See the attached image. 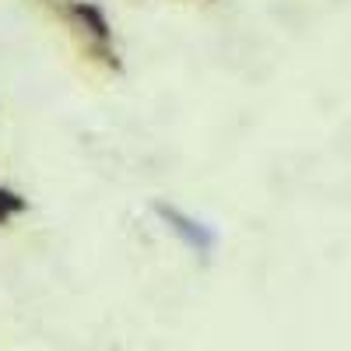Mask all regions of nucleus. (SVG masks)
I'll use <instances>...</instances> for the list:
<instances>
[{
	"mask_svg": "<svg viewBox=\"0 0 351 351\" xmlns=\"http://www.w3.org/2000/svg\"><path fill=\"white\" fill-rule=\"evenodd\" d=\"M77 14H81L88 25H92V32H99V36H106V32H109V28H106V18H102L95 8H77Z\"/></svg>",
	"mask_w": 351,
	"mask_h": 351,
	"instance_id": "nucleus-1",
	"label": "nucleus"
},
{
	"mask_svg": "<svg viewBox=\"0 0 351 351\" xmlns=\"http://www.w3.org/2000/svg\"><path fill=\"white\" fill-rule=\"evenodd\" d=\"M11 208H18V200H14L11 193H0V218H4Z\"/></svg>",
	"mask_w": 351,
	"mask_h": 351,
	"instance_id": "nucleus-2",
	"label": "nucleus"
}]
</instances>
